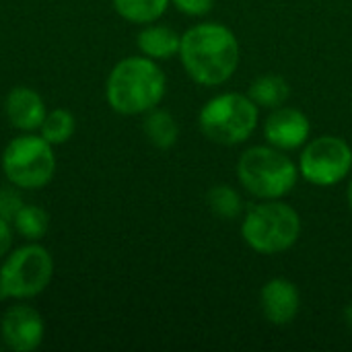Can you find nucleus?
Returning <instances> with one entry per match:
<instances>
[{"mask_svg":"<svg viewBox=\"0 0 352 352\" xmlns=\"http://www.w3.org/2000/svg\"><path fill=\"white\" fill-rule=\"evenodd\" d=\"M179 60L188 76L204 87L227 82L239 66V41L221 23H200L182 35Z\"/></svg>","mask_w":352,"mask_h":352,"instance_id":"nucleus-1","label":"nucleus"},{"mask_svg":"<svg viewBox=\"0 0 352 352\" xmlns=\"http://www.w3.org/2000/svg\"><path fill=\"white\" fill-rule=\"evenodd\" d=\"M165 89L167 78L157 60L130 56L111 68L105 82V99L122 116H140L163 101Z\"/></svg>","mask_w":352,"mask_h":352,"instance_id":"nucleus-2","label":"nucleus"},{"mask_svg":"<svg viewBox=\"0 0 352 352\" xmlns=\"http://www.w3.org/2000/svg\"><path fill=\"white\" fill-rule=\"evenodd\" d=\"M301 235L299 212L280 202L266 200L248 210L241 223L243 241L258 254L274 256L291 250Z\"/></svg>","mask_w":352,"mask_h":352,"instance_id":"nucleus-3","label":"nucleus"},{"mask_svg":"<svg viewBox=\"0 0 352 352\" xmlns=\"http://www.w3.org/2000/svg\"><path fill=\"white\" fill-rule=\"evenodd\" d=\"M237 177L250 194L278 200L295 188L299 169L280 148L252 146L237 161Z\"/></svg>","mask_w":352,"mask_h":352,"instance_id":"nucleus-4","label":"nucleus"},{"mask_svg":"<svg viewBox=\"0 0 352 352\" xmlns=\"http://www.w3.org/2000/svg\"><path fill=\"white\" fill-rule=\"evenodd\" d=\"M198 126L210 142L225 146L241 144L258 126V105L250 99V95H217L200 109Z\"/></svg>","mask_w":352,"mask_h":352,"instance_id":"nucleus-5","label":"nucleus"},{"mask_svg":"<svg viewBox=\"0 0 352 352\" xmlns=\"http://www.w3.org/2000/svg\"><path fill=\"white\" fill-rule=\"evenodd\" d=\"M52 276V254L37 241H29L4 256L0 266V299H33L50 287Z\"/></svg>","mask_w":352,"mask_h":352,"instance_id":"nucleus-6","label":"nucleus"},{"mask_svg":"<svg viewBox=\"0 0 352 352\" xmlns=\"http://www.w3.org/2000/svg\"><path fill=\"white\" fill-rule=\"evenodd\" d=\"M2 171L12 188L39 190L56 173L54 146L41 134L23 132L4 146Z\"/></svg>","mask_w":352,"mask_h":352,"instance_id":"nucleus-7","label":"nucleus"},{"mask_svg":"<svg viewBox=\"0 0 352 352\" xmlns=\"http://www.w3.org/2000/svg\"><path fill=\"white\" fill-rule=\"evenodd\" d=\"M352 171L351 144L340 136H320L305 144L299 159V173L318 188L340 184Z\"/></svg>","mask_w":352,"mask_h":352,"instance_id":"nucleus-8","label":"nucleus"},{"mask_svg":"<svg viewBox=\"0 0 352 352\" xmlns=\"http://www.w3.org/2000/svg\"><path fill=\"white\" fill-rule=\"evenodd\" d=\"M45 324L37 309L29 305H12L0 320V338L8 351L31 352L41 346Z\"/></svg>","mask_w":352,"mask_h":352,"instance_id":"nucleus-9","label":"nucleus"},{"mask_svg":"<svg viewBox=\"0 0 352 352\" xmlns=\"http://www.w3.org/2000/svg\"><path fill=\"white\" fill-rule=\"evenodd\" d=\"M311 132L309 118L295 107H276L264 122V138L280 151L301 148Z\"/></svg>","mask_w":352,"mask_h":352,"instance_id":"nucleus-10","label":"nucleus"},{"mask_svg":"<svg viewBox=\"0 0 352 352\" xmlns=\"http://www.w3.org/2000/svg\"><path fill=\"white\" fill-rule=\"evenodd\" d=\"M260 305L264 318L274 326L291 324L301 309V295L295 283L287 278H272L262 287Z\"/></svg>","mask_w":352,"mask_h":352,"instance_id":"nucleus-11","label":"nucleus"},{"mask_svg":"<svg viewBox=\"0 0 352 352\" xmlns=\"http://www.w3.org/2000/svg\"><path fill=\"white\" fill-rule=\"evenodd\" d=\"M4 113L12 128L21 132H35L45 120L47 109L37 91H33L31 87H14L6 95Z\"/></svg>","mask_w":352,"mask_h":352,"instance_id":"nucleus-12","label":"nucleus"},{"mask_svg":"<svg viewBox=\"0 0 352 352\" xmlns=\"http://www.w3.org/2000/svg\"><path fill=\"white\" fill-rule=\"evenodd\" d=\"M136 45L151 60H169L179 54L182 35L165 25H146L136 37Z\"/></svg>","mask_w":352,"mask_h":352,"instance_id":"nucleus-13","label":"nucleus"},{"mask_svg":"<svg viewBox=\"0 0 352 352\" xmlns=\"http://www.w3.org/2000/svg\"><path fill=\"white\" fill-rule=\"evenodd\" d=\"M250 99L258 105V107H266V109H276L280 107L289 95H291V87L289 82L278 76V74H264L260 78H256L250 85L248 91Z\"/></svg>","mask_w":352,"mask_h":352,"instance_id":"nucleus-14","label":"nucleus"},{"mask_svg":"<svg viewBox=\"0 0 352 352\" xmlns=\"http://www.w3.org/2000/svg\"><path fill=\"white\" fill-rule=\"evenodd\" d=\"M142 130H144V136L148 138V142L157 148H163V151L171 148L179 136V128H177L175 118L169 111L157 109V107L146 111Z\"/></svg>","mask_w":352,"mask_h":352,"instance_id":"nucleus-15","label":"nucleus"},{"mask_svg":"<svg viewBox=\"0 0 352 352\" xmlns=\"http://www.w3.org/2000/svg\"><path fill=\"white\" fill-rule=\"evenodd\" d=\"M116 12L128 23L151 25L159 21L171 0H111Z\"/></svg>","mask_w":352,"mask_h":352,"instance_id":"nucleus-16","label":"nucleus"},{"mask_svg":"<svg viewBox=\"0 0 352 352\" xmlns=\"http://www.w3.org/2000/svg\"><path fill=\"white\" fill-rule=\"evenodd\" d=\"M12 227L23 239L39 241L45 237V233L50 229V214L41 206L23 204L12 219Z\"/></svg>","mask_w":352,"mask_h":352,"instance_id":"nucleus-17","label":"nucleus"},{"mask_svg":"<svg viewBox=\"0 0 352 352\" xmlns=\"http://www.w3.org/2000/svg\"><path fill=\"white\" fill-rule=\"evenodd\" d=\"M74 132H76V120H74V116L68 109H62V107L47 111L45 120L39 126V134L52 146L68 142L74 136Z\"/></svg>","mask_w":352,"mask_h":352,"instance_id":"nucleus-18","label":"nucleus"},{"mask_svg":"<svg viewBox=\"0 0 352 352\" xmlns=\"http://www.w3.org/2000/svg\"><path fill=\"white\" fill-rule=\"evenodd\" d=\"M206 202H208V208L212 210V214L219 219H225V221L237 219L243 210L241 196L237 194V190H233L227 184L212 186L206 194Z\"/></svg>","mask_w":352,"mask_h":352,"instance_id":"nucleus-19","label":"nucleus"},{"mask_svg":"<svg viewBox=\"0 0 352 352\" xmlns=\"http://www.w3.org/2000/svg\"><path fill=\"white\" fill-rule=\"evenodd\" d=\"M173 6L188 16H202L212 10L214 0H171Z\"/></svg>","mask_w":352,"mask_h":352,"instance_id":"nucleus-20","label":"nucleus"},{"mask_svg":"<svg viewBox=\"0 0 352 352\" xmlns=\"http://www.w3.org/2000/svg\"><path fill=\"white\" fill-rule=\"evenodd\" d=\"M21 206H23V202L12 190H0V217L2 219L12 223V219Z\"/></svg>","mask_w":352,"mask_h":352,"instance_id":"nucleus-21","label":"nucleus"},{"mask_svg":"<svg viewBox=\"0 0 352 352\" xmlns=\"http://www.w3.org/2000/svg\"><path fill=\"white\" fill-rule=\"evenodd\" d=\"M12 250V223L0 217V258Z\"/></svg>","mask_w":352,"mask_h":352,"instance_id":"nucleus-22","label":"nucleus"},{"mask_svg":"<svg viewBox=\"0 0 352 352\" xmlns=\"http://www.w3.org/2000/svg\"><path fill=\"white\" fill-rule=\"evenodd\" d=\"M344 322H346V326L352 330V303L346 305V309H344Z\"/></svg>","mask_w":352,"mask_h":352,"instance_id":"nucleus-23","label":"nucleus"},{"mask_svg":"<svg viewBox=\"0 0 352 352\" xmlns=\"http://www.w3.org/2000/svg\"><path fill=\"white\" fill-rule=\"evenodd\" d=\"M346 200H349V208L352 212V179L349 182V188H346Z\"/></svg>","mask_w":352,"mask_h":352,"instance_id":"nucleus-24","label":"nucleus"}]
</instances>
